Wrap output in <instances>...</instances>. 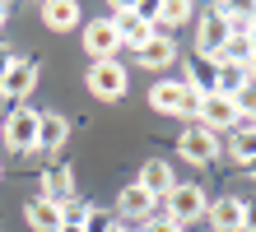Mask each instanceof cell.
Instances as JSON below:
<instances>
[{"label":"cell","instance_id":"6da1fadb","mask_svg":"<svg viewBox=\"0 0 256 232\" xmlns=\"http://www.w3.org/2000/svg\"><path fill=\"white\" fill-rule=\"evenodd\" d=\"M228 14H233V5L219 0V5H210L200 14V23H196V51H200V60H210V65L219 60L224 42H228Z\"/></svg>","mask_w":256,"mask_h":232},{"label":"cell","instance_id":"7a4b0ae2","mask_svg":"<svg viewBox=\"0 0 256 232\" xmlns=\"http://www.w3.org/2000/svg\"><path fill=\"white\" fill-rule=\"evenodd\" d=\"M205 191L196 181H177L168 195H163V219H172L177 228H186V223H196V219H205Z\"/></svg>","mask_w":256,"mask_h":232},{"label":"cell","instance_id":"3957f363","mask_svg":"<svg viewBox=\"0 0 256 232\" xmlns=\"http://www.w3.org/2000/svg\"><path fill=\"white\" fill-rule=\"evenodd\" d=\"M126 88H130V74L116 65V60H94V65H88V93H94L98 102L126 98Z\"/></svg>","mask_w":256,"mask_h":232},{"label":"cell","instance_id":"277c9868","mask_svg":"<svg viewBox=\"0 0 256 232\" xmlns=\"http://www.w3.org/2000/svg\"><path fill=\"white\" fill-rule=\"evenodd\" d=\"M177 153H182L186 163H196V167H210V163L219 158V135H210L205 126L191 121V126L177 135Z\"/></svg>","mask_w":256,"mask_h":232},{"label":"cell","instance_id":"5b68a950","mask_svg":"<svg viewBox=\"0 0 256 232\" xmlns=\"http://www.w3.org/2000/svg\"><path fill=\"white\" fill-rule=\"evenodd\" d=\"M38 116L42 112H33V107H14V112H10V121H5V144L14 153H33L38 149Z\"/></svg>","mask_w":256,"mask_h":232},{"label":"cell","instance_id":"8992f818","mask_svg":"<svg viewBox=\"0 0 256 232\" xmlns=\"http://www.w3.org/2000/svg\"><path fill=\"white\" fill-rule=\"evenodd\" d=\"M33 88H38V60H24V56H14V60H10V70L0 74V98H10V102H24Z\"/></svg>","mask_w":256,"mask_h":232},{"label":"cell","instance_id":"52a82bcc","mask_svg":"<svg viewBox=\"0 0 256 232\" xmlns=\"http://www.w3.org/2000/svg\"><path fill=\"white\" fill-rule=\"evenodd\" d=\"M238 107H233V98H219V93H210V98H200V116H196V126H205L210 135H228L233 126H238Z\"/></svg>","mask_w":256,"mask_h":232},{"label":"cell","instance_id":"ba28073f","mask_svg":"<svg viewBox=\"0 0 256 232\" xmlns=\"http://www.w3.org/2000/svg\"><path fill=\"white\" fill-rule=\"evenodd\" d=\"M84 51L94 60H116V51H122V37H116V28L108 19H94L84 23Z\"/></svg>","mask_w":256,"mask_h":232},{"label":"cell","instance_id":"9c48e42d","mask_svg":"<svg viewBox=\"0 0 256 232\" xmlns=\"http://www.w3.org/2000/svg\"><path fill=\"white\" fill-rule=\"evenodd\" d=\"M205 223H214V232H242V200L219 195L205 205Z\"/></svg>","mask_w":256,"mask_h":232},{"label":"cell","instance_id":"30bf717a","mask_svg":"<svg viewBox=\"0 0 256 232\" xmlns=\"http://www.w3.org/2000/svg\"><path fill=\"white\" fill-rule=\"evenodd\" d=\"M135 186H140V191H149L154 200H163L177 186V177H172V163L168 158H149L144 167H140V177H135Z\"/></svg>","mask_w":256,"mask_h":232},{"label":"cell","instance_id":"8fae6325","mask_svg":"<svg viewBox=\"0 0 256 232\" xmlns=\"http://www.w3.org/2000/svg\"><path fill=\"white\" fill-rule=\"evenodd\" d=\"M154 205H158V200L154 195H149V191H140V186H122V195H116V214H122V219H154Z\"/></svg>","mask_w":256,"mask_h":232},{"label":"cell","instance_id":"7c38bea8","mask_svg":"<svg viewBox=\"0 0 256 232\" xmlns=\"http://www.w3.org/2000/svg\"><path fill=\"white\" fill-rule=\"evenodd\" d=\"M135 56H140V65H144V70H168L172 60H177V42H172L168 33H154Z\"/></svg>","mask_w":256,"mask_h":232},{"label":"cell","instance_id":"4fadbf2b","mask_svg":"<svg viewBox=\"0 0 256 232\" xmlns=\"http://www.w3.org/2000/svg\"><path fill=\"white\" fill-rule=\"evenodd\" d=\"M70 139V121L61 116V112H42L38 116V149L42 153H56Z\"/></svg>","mask_w":256,"mask_h":232},{"label":"cell","instance_id":"5bb4252c","mask_svg":"<svg viewBox=\"0 0 256 232\" xmlns=\"http://www.w3.org/2000/svg\"><path fill=\"white\" fill-rule=\"evenodd\" d=\"M74 195V167L66 163H52L47 172H42V200H52V205H61V200Z\"/></svg>","mask_w":256,"mask_h":232},{"label":"cell","instance_id":"9a60e30c","mask_svg":"<svg viewBox=\"0 0 256 232\" xmlns=\"http://www.w3.org/2000/svg\"><path fill=\"white\" fill-rule=\"evenodd\" d=\"M24 219H28V228H33V232H61V205L33 195V200L24 205Z\"/></svg>","mask_w":256,"mask_h":232},{"label":"cell","instance_id":"2e32d148","mask_svg":"<svg viewBox=\"0 0 256 232\" xmlns=\"http://www.w3.org/2000/svg\"><path fill=\"white\" fill-rule=\"evenodd\" d=\"M182 79H158L154 88H149V107L154 112H163V116H177V107H182Z\"/></svg>","mask_w":256,"mask_h":232},{"label":"cell","instance_id":"e0dca14e","mask_svg":"<svg viewBox=\"0 0 256 232\" xmlns=\"http://www.w3.org/2000/svg\"><path fill=\"white\" fill-rule=\"evenodd\" d=\"M42 23L56 28V33H70V28L80 23V5H74V0H47V5H42Z\"/></svg>","mask_w":256,"mask_h":232},{"label":"cell","instance_id":"ac0fdd59","mask_svg":"<svg viewBox=\"0 0 256 232\" xmlns=\"http://www.w3.org/2000/svg\"><path fill=\"white\" fill-rule=\"evenodd\" d=\"M228 153H233L238 163L256 158V121H238V126L228 130Z\"/></svg>","mask_w":256,"mask_h":232},{"label":"cell","instance_id":"d6986e66","mask_svg":"<svg viewBox=\"0 0 256 232\" xmlns=\"http://www.w3.org/2000/svg\"><path fill=\"white\" fill-rule=\"evenodd\" d=\"M247 84V70L242 65H228V60H214V93L219 98H233L238 88Z\"/></svg>","mask_w":256,"mask_h":232},{"label":"cell","instance_id":"ffe728a7","mask_svg":"<svg viewBox=\"0 0 256 232\" xmlns=\"http://www.w3.org/2000/svg\"><path fill=\"white\" fill-rule=\"evenodd\" d=\"M219 60H228V65H252L256 60V51H252V33H228V42H224V51H219Z\"/></svg>","mask_w":256,"mask_h":232},{"label":"cell","instance_id":"44dd1931","mask_svg":"<svg viewBox=\"0 0 256 232\" xmlns=\"http://www.w3.org/2000/svg\"><path fill=\"white\" fill-rule=\"evenodd\" d=\"M191 0H163V5H154V28L163 23V28H177V23H186L191 19Z\"/></svg>","mask_w":256,"mask_h":232},{"label":"cell","instance_id":"7402d4cb","mask_svg":"<svg viewBox=\"0 0 256 232\" xmlns=\"http://www.w3.org/2000/svg\"><path fill=\"white\" fill-rule=\"evenodd\" d=\"M182 88H191L196 98H210V93H214V65H210V60H200V65H196L186 79H182Z\"/></svg>","mask_w":256,"mask_h":232},{"label":"cell","instance_id":"603a6c76","mask_svg":"<svg viewBox=\"0 0 256 232\" xmlns=\"http://www.w3.org/2000/svg\"><path fill=\"white\" fill-rule=\"evenodd\" d=\"M233 107H238V116H242V121H256V79H247L242 88L233 93Z\"/></svg>","mask_w":256,"mask_h":232},{"label":"cell","instance_id":"cb8c5ba5","mask_svg":"<svg viewBox=\"0 0 256 232\" xmlns=\"http://www.w3.org/2000/svg\"><path fill=\"white\" fill-rule=\"evenodd\" d=\"M88 209H94V205H84L80 195L61 200V228H66V223H70V228H74V223H84V219H88Z\"/></svg>","mask_w":256,"mask_h":232},{"label":"cell","instance_id":"d4e9b609","mask_svg":"<svg viewBox=\"0 0 256 232\" xmlns=\"http://www.w3.org/2000/svg\"><path fill=\"white\" fill-rule=\"evenodd\" d=\"M116 219H112V214L108 209H88V219H84V232H108Z\"/></svg>","mask_w":256,"mask_h":232},{"label":"cell","instance_id":"484cf974","mask_svg":"<svg viewBox=\"0 0 256 232\" xmlns=\"http://www.w3.org/2000/svg\"><path fill=\"white\" fill-rule=\"evenodd\" d=\"M177 116H186V121H196V116H200V98H196L191 88L182 93V107H177Z\"/></svg>","mask_w":256,"mask_h":232},{"label":"cell","instance_id":"4316f807","mask_svg":"<svg viewBox=\"0 0 256 232\" xmlns=\"http://www.w3.org/2000/svg\"><path fill=\"white\" fill-rule=\"evenodd\" d=\"M144 232H186V228H177L172 219H163V214H154V219L144 223Z\"/></svg>","mask_w":256,"mask_h":232},{"label":"cell","instance_id":"83f0119b","mask_svg":"<svg viewBox=\"0 0 256 232\" xmlns=\"http://www.w3.org/2000/svg\"><path fill=\"white\" fill-rule=\"evenodd\" d=\"M242 232H256V200H242Z\"/></svg>","mask_w":256,"mask_h":232},{"label":"cell","instance_id":"f1b7e54d","mask_svg":"<svg viewBox=\"0 0 256 232\" xmlns=\"http://www.w3.org/2000/svg\"><path fill=\"white\" fill-rule=\"evenodd\" d=\"M10 60H14V51H10V46H5V42H0V74H5V70H10Z\"/></svg>","mask_w":256,"mask_h":232},{"label":"cell","instance_id":"f546056e","mask_svg":"<svg viewBox=\"0 0 256 232\" xmlns=\"http://www.w3.org/2000/svg\"><path fill=\"white\" fill-rule=\"evenodd\" d=\"M247 23H252V33H256V5H247Z\"/></svg>","mask_w":256,"mask_h":232},{"label":"cell","instance_id":"4dcf8cb0","mask_svg":"<svg viewBox=\"0 0 256 232\" xmlns=\"http://www.w3.org/2000/svg\"><path fill=\"white\" fill-rule=\"evenodd\" d=\"M10 23V5H0V28H5Z\"/></svg>","mask_w":256,"mask_h":232},{"label":"cell","instance_id":"1f68e13d","mask_svg":"<svg viewBox=\"0 0 256 232\" xmlns=\"http://www.w3.org/2000/svg\"><path fill=\"white\" fill-rule=\"evenodd\" d=\"M242 167H247V177H256V158H247V163H242Z\"/></svg>","mask_w":256,"mask_h":232},{"label":"cell","instance_id":"d6a6232c","mask_svg":"<svg viewBox=\"0 0 256 232\" xmlns=\"http://www.w3.org/2000/svg\"><path fill=\"white\" fill-rule=\"evenodd\" d=\"M61 232H84V223H74V228H70V223H66V228H61Z\"/></svg>","mask_w":256,"mask_h":232},{"label":"cell","instance_id":"836d02e7","mask_svg":"<svg viewBox=\"0 0 256 232\" xmlns=\"http://www.w3.org/2000/svg\"><path fill=\"white\" fill-rule=\"evenodd\" d=\"M247 79H256V60H252V65H247Z\"/></svg>","mask_w":256,"mask_h":232},{"label":"cell","instance_id":"e575fe53","mask_svg":"<svg viewBox=\"0 0 256 232\" xmlns=\"http://www.w3.org/2000/svg\"><path fill=\"white\" fill-rule=\"evenodd\" d=\"M108 232H130V228H122V223H112V228H108Z\"/></svg>","mask_w":256,"mask_h":232}]
</instances>
